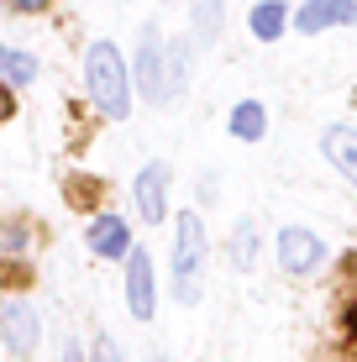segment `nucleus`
<instances>
[{"mask_svg":"<svg viewBox=\"0 0 357 362\" xmlns=\"http://www.w3.org/2000/svg\"><path fill=\"white\" fill-rule=\"evenodd\" d=\"M84 84H90V100L100 116H110V121L131 116V69H127L116 42L100 37V42L84 47Z\"/></svg>","mask_w":357,"mask_h":362,"instance_id":"f257e3e1","label":"nucleus"},{"mask_svg":"<svg viewBox=\"0 0 357 362\" xmlns=\"http://www.w3.org/2000/svg\"><path fill=\"white\" fill-rule=\"evenodd\" d=\"M200 268H205V221L200 210L174 216V299L200 305Z\"/></svg>","mask_w":357,"mask_h":362,"instance_id":"f03ea898","label":"nucleus"},{"mask_svg":"<svg viewBox=\"0 0 357 362\" xmlns=\"http://www.w3.org/2000/svg\"><path fill=\"white\" fill-rule=\"evenodd\" d=\"M131 90H142L153 105H168V42L153 27H142V47H137V74H131Z\"/></svg>","mask_w":357,"mask_h":362,"instance_id":"7ed1b4c3","label":"nucleus"},{"mask_svg":"<svg viewBox=\"0 0 357 362\" xmlns=\"http://www.w3.org/2000/svg\"><path fill=\"white\" fill-rule=\"evenodd\" d=\"M0 341L11 357H32L42 341V315L32 310V299H6L0 305Z\"/></svg>","mask_w":357,"mask_h":362,"instance_id":"20e7f679","label":"nucleus"},{"mask_svg":"<svg viewBox=\"0 0 357 362\" xmlns=\"http://www.w3.org/2000/svg\"><path fill=\"white\" fill-rule=\"evenodd\" d=\"M326 263V242L305 226H284L279 231V268L294 273V279H310L315 268Z\"/></svg>","mask_w":357,"mask_h":362,"instance_id":"39448f33","label":"nucleus"},{"mask_svg":"<svg viewBox=\"0 0 357 362\" xmlns=\"http://www.w3.org/2000/svg\"><path fill=\"white\" fill-rule=\"evenodd\" d=\"M84 242H90L95 257H105V263H127V252L137 242H131V221L121 216V210H100V216L90 221V231H84Z\"/></svg>","mask_w":357,"mask_h":362,"instance_id":"423d86ee","label":"nucleus"},{"mask_svg":"<svg viewBox=\"0 0 357 362\" xmlns=\"http://www.w3.org/2000/svg\"><path fill=\"white\" fill-rule=\"evenodd\" d=\"M127 310H131V320H153L158 315L153 252H142V247H131V252H127Z\"/></svg>","mask_w":357,"mask_h":362,"instance_id":"0eeeda50","label":"nucleus"},{"mask_svg":"<svg viewBox=\"0 0 357 362\" xmlns=\"http://www.w3.org/2000/svg\"><path fill=\"white\" fill-rule=\"evenodd\" d=\"M168 184H174V173H168V163H142L137 184H131V199H137V216L142 221H168L174 210H168Z\"/></svg>","mask_w":357,"mask_h":362,"instance_id":"6e6552de","label":"nucleus"},{"mask_svg":"<svg viewBox=\"0 0 357 362\" xmlns=\"http://www.w3.org/2000/svg\"><path fill=\"white\" fill-rule=\"evenodd\" d=\"M357 21V0H305L294 11L300 32H326V27H352Z\"/></svg>","mask_w":357,"mask_h":362,"instance_id":"1a4fd4ad","label":"nucleus"},{"mask_svg":"<svg viewBox=\"0 0 357 362\" xmlns=\"http://www.w3.org/2000/svg\"><path fill=\"white\" fill-rule=\"evenodd\" d=\"M321 153L336 173H347V184L357 189V132L352 127H326L321 132Z\"/></svg>","mask_w":357,"mask_h":362,"instance_id":"9d476101","label":"nucleus"},{"mask_svg":"<svg viewBox=\"0 0 357 362\" xmlns=\"http://www.w3.org/2000/svg\"><path fill=\"white\" fill-rule=\"evenodd\" d=\"M247 27L257 42H279L289 27V11H284V0H263V6H252V16H247Z\"/></svg>","mask_w":357,"mask_h":362,"instance_id":"9b49d317","label":"nucleus"},{"mask_svg":"<svg viewBox=\"0 0 357 362\" xmlns=\"http://www.w3.org/2000/svg\"><path fill=\"white\" fill-rule=\"evenodd\" d=\"M231 136L237 142H263V132H268V110L257 105V100H242V105H231Z\"/></svg>","mask_w":357,"mask_h":362,"instance_id":"f8f14e48","label":"nucleus"},{"mask_svg":"<svg viewBox=\"0 0 357 362\" xmlns=\"http://www.w3.org/2000/svg\"><path fill=\"white\" fill-rule=\"evenodd\" d=\"M0 79H6L11 90H27L37 79V58L21 53V47H0Z\"/></svg>","mask_w":357,"mask_h":362,"instance_id":"ddd939ff","label":"nucleus"},{"mask_svg":"<svg viewBox=\"0 0 357 362\" xmlns=\"http://www.w3.org/2000/svg\"><path fill=\"white\" fill-rule=\"evenodd\" d=\"M226 257H231V268H242V273L252 268V257H257V226H252V221H242V226L231 231V247H226Z\"/></svg>","mask_w":357,"mask_h":362,"instance_id":"4468645a","label":"nucleus"},{"mask_svg":"<svg viewBox=\"0 0 357 362\" xmlns=\"http://www.w3.org/2000/svg\"><path fill=\"white\" fill-rule=\"evenodd\" d=\"M221 32V0H194V42L211 47Z\"/></svg>","mask_w":357,"mask_h":362,"instance_id":"2eb2a0df","label":"nucleus"},{"mask_svg":"<svg viewBox=\"0 0 357 362\" xmlns=\"http://www.w3.org/2000/svg\"><path fill=\"white\" fill-rule=\"evenodd\" d=\"M90 362H127V357H121L116 336H95V357H90Z\"/></svg>","mask_w":357,"mask_h":362,"instance_id":"dca6fc26","label":"nucleus"},{"mask_svg":"<svg viewBox=\"0 0 357 362\" xmlns=\"http://www.w3.org/2000/svg\"><path fill=\"white\" fill-rule=\"evenodd\" d=\"M58 362H84V352H79V341H74V336L58 346Z\"/></svg>","mask_w":357,"mask_h":362,"instance_id":"f3484780","label":"nucleus"},{"mask_svg":"<svg viewBox=\"0 0 357 362\" xmlns=\"http://www.w3.org/2000/svg\"><path fill=\"white\" fill-rule=\"evenodd\" d=\"M6 6H16V11H27V16H32V11H47L53 0H6Z\"/></svg>","mask_w":357,"mask_h":362,"instance_id":"a211bd4d","label":"nucleus"},{"mask_svg":"<svg viewBox=\"0 0 357 362\" xmlns=\"http://www.w3.org/2000/svg\"><path fill=\"white\" fill-rule=\"evenodd\" d=\"M11 110H16V100H11V84H0V121H6Z\"/></svg>","mask_w":357,"mask_h":362,"instance_id":"6ab92c4d","label":"nucleus"},{"mask_svg":"<svg viewBox=\"0 0 357 362\" xmlns=\"http://www.w3.org/2000/svg\"><path fill=\"white\" fill-rule=\"evenodd\" d=\"M142 362H168V352H163V346H147V357Z\"/></svg>","mask_w":357,"mask_h":362,"instance_id":"aec40b11","label":"nucleus"}]
</instances>
